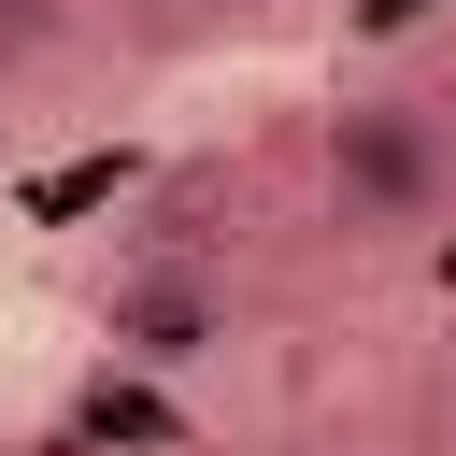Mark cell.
<instances>
[{
    "label": "cell",
    "mask_w": 456,
    "mask_h": 456,
    "mask_svg": "<svg viewBox=\"0 0 456 456\" xmlns=\"http://www.w3.org/2000/svg\"><path fill=\"white\" fill-rule=\"evenodd\" d=\"M442 185H456V157H442V128H428L413 100L328 114V214H342V228H428Z\"/></svg>",
    "instance_id": "6da1fadb"
},
{
    "label": "cell",
    "mask_w": 456,
    "mask_h": 456,
    "mask_svg": "<svg viewBox=\"0 0 456 456\" xmlns=\"http://www.w3.org/2000/svg\"><path fill=\"white\" fill-rule=\"evenodd\" d=\"M100 328H114V356H142V370H185L200 342H228V299H214L200 271H128V285L100 299Z\"/></svg>",
    "instance_id": "7a4b0ae2"
},
{
    "label": "cell",
    "mask_w": 456,
    "mask_h": 456,
    "mask_svg": "<svg viewBox=\"0 0 456 456\" xmlns=\"http://www.w3.org/2000/svg\"><path fill=\"white\" fill-rule=\"evenodd\" d=\"M256 14H285V0H256Z\"/></svg>",
    "instance_id": "3957f363"
}]
</instances>
